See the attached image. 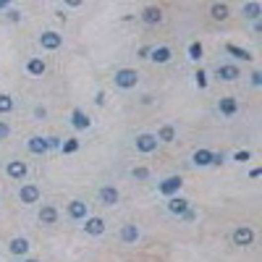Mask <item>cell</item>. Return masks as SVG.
<instances>
[{"instance_id":"30","label":"cell","mask_w":262,"mask_h":262,"mask_svg":"<svg viewBox=\"0 0 262 262\" xmlns=\"http://www.w3.org/2000/svg\"><path fill=\"white\" fill-rule=\"evenodd\" d=\"M194 79H196V84H199V87H207V73H204L202 68L194 73Z\"/></svg>"},{"instance_id":"14","label":"cell","mask_w":262,"mask_h":262,"mask_svg":"<svg viewBox=\"0 0 262 262\" xmlns=\"http://www.w3.org/2000/svg\"><path fill=\"white\" fill-rule=\"evenodd\" d=\"M26 147H29L32 155H45L48 152V142H45V136H32L29 142H26Z\"/></svg>"},{"instance_id":"10","label":"cell","mask_w":262,"mask_h":262,"mask_svg":"<svg viewBox=\"0 0 262 262\" xmlns=\"http://www.w3.org/2000/svg\"><path fill=\"white\" fill-rule=\"evenodd\" d=\"M215 76H218L220 81H236L239 79V68H236V66H218Z\"/></svg>"},{"instance_id":"41","label":"cell","mask_w":262,"mask_h":262,"mask_svg":"<svg viewBox=\"0 0 262 262\" xmlns=\"http://www.w3.org/2000/svg\"><path fill=\"white\" fill-rule=\"evenodd\" d=\"M24 262H40V260H24Z\"/></svg>"},{"instance_id":"20","label":"cell","mask_w":262,"mask_h":262,"mask_svg":"<svg viewBox=\"0 0 262 262\" xmlns=\"http://www.w3.org/2000/svg\"><path fill=\"white\" fill-rule=\"evenodd\" d=\"M157 144H160V142H173V139H176V129L171 126V124H165V126H160V131H157Z\"/></svg>"},{"instance_id":"31","label":"cell","mask_w":262,"mask_h":262,"mask_svg":"<svg viewBox=\"0 0 262 262\" xmlns=\"http://www.w3.org/2000/svg\"><path fill=\"white\" fill-rule=\"evenodd\" d=\"M249 157H252V155L247 152V149H241V152H236V155H233V160H236V163H247Z\"/></svg>"},{"instance_id":"36","label":"cell","mask_w":262,"mask_h":262,"mask_svg":"<svg viewBox=\"0 0 262 262\" xmlns=\"http://www.w3.org/2000/svg\"><path fill=\"white\" fill-rule=\"evenodd\" d=\"M223 163V152L220 155H212V165H220Z\"/></svg>"},{"instance_id":"32","label":"cell","mask_w":262,"mask_h":262,"mask_svg":"<svg viewBox=\"0 0 262 262\" xmlns=\"http://www.w3.org/2000/svg\"><path fill=\"white\" fill-rule=\"evenodd\" d=\"M48 142V149H61V139L58 136H50V139H45Z\"/></svg>"},{"instance_id":"19","label":"cell","mask_w":262,"mask_h":262,"mask_svg":"<svg viewBox=\"0 0 262 262\" xmlns=\"http://www.w3.org/2000/svg\"><path fill=\"white\" fill-rule=\"evenodd\" d=\"M241 13H244L249 21H260V16H262V5H260V3H244V5H241Z\"/></svg>"},{"instance_id":"9","label":"cell","mask_w":262,"mask_h":262,"mask_svg":"<svg viewBox=\"0 0 262 262\" xmlns=\"http://www.w3.org/2000/svg\"><path fill=\"white\" fill-rule=\"evenodd\" d=\"M142 21L149 24V26H152V24H160V21H163V11H160V8H155V5H147L144 11H142Z\"/></svg>"},{"instance_id":"18","label":"cell","mask_w":262,"mask_h":262,"mask_svg":"<svg viewBox=\"0 0 262 262\" xmlns=\"http://www.w3.org/2000/svg\"><path fill=\"white\" fill-rule=\"evenodd\" d=\"M173 58V53H171V48H152V53H149V61H155V63H168Z\"/></svg>"},{"instance_id":"12","label":"cell","mask_w":262,"mask_h":262,"mask_svg":"<svg viewBox=\"0 0 262 262\" xmlns=\"http://www.w3.org/2000/svg\"><path fill=\"white\" fill-rule=\"evenodd\" d=\"M68 215L73 220H84V218H87V204H84L81 199H73L68 204Z\"/></svg>"},{"instance_id":"33","label":"cell","mask_w":262,"mask_h":262,"mask_svg":"<svg viewBox=\"0 0 262 262\" xmlns=\"http://www.w3.org/2000/svg\"><path fill=\"white\" fill-rule=\"evenodd\" d=\"M8 134H11V126H8V124H3V121H0V139H5Z\"/></svg>"},{"instance_id":"21","label":"cell","mask_w":262,"mask_h":262,"mask_svg":"<svg viewBox=\"0 0 262 262\" xmlns=\"http://www.w3.org/2000/svg\"><path fill=\"white\" fill-rule=\"evenodd\" d=\"M121 239L126 241V244H131V241H136L139 239V228L134 226V223H129V226L121 228Z\"/></svg>"},{"instance_id":"4","label":"cell","mask_w":262,"mask_h":262,"mask_svg":"<svg viewBox=\"0 0 262 262\" xmlns=\"http://www.w3.org/2000/svg\"><path fill=\"white\" fill-rule=\"evenodd\" d=\"M184 186V181H181V176H171V179H165L163 184H160V194H165V196H173V194H179V189Z\"/></svg>"},{"instance_id":"1","label":"cell","mask_w":262,"mask_h":262,"mask_svg":"<svg viewBox=\"0 0 262 262\" xmlns=\"http://www.w3.org/2000/svg\"><path fill=\"white\" fill-rule=\"evenodd\" d=\"M136 81H139V73L134 68H121V71H116V87L131 89V87H136Z\"/></svg>"},{"instance_id":"16","label":"cell","mask_w":262,"mask_h":262,"mask_svg":"<svg viewBox=\"0 0 262 262\" xmlns=\"http://www.w3.org/2000/svg\"><path fill=\"white\" fill-rule=\"evenodd\" d=\"M71 124H73V129H89V124H92V121H89V116L87 113H84V110H73V113H71Z\"/></svg>"},{"instance_id":"27","label":"cell","mask_w":262,"mask_h":262,"mask_svg":"<svg viewBox=\"0 0 262 262\" xmlns=\"http://www.w3.org/2000/svg\"><path fill=\"white\" fill-rule=\"evenodd\" d=\"M11 110H13L11 95H0V113H11Z\"/></svg>"},{"instance_id":"35","label":"cell","mask_w":262,"mask_h":262,"mask_svg":"<svg viewBox=\"0 0 262 262\" xmlns=\"http://www.w3.org/2000/svg\"><path fill=\"white\" fill-rule=\"evenodd\" d=\"M252 84H255V87H260V84H262V73H260V71L252 73Z\"/></svg>"},{"instance_id":"13","label":"cell","mask_w":262,"mask_h":262,"mask_svg":"<svg viewBox=\"0 0 262 262\" xmlns=\"http://www.w3.org/2000/svg\"><path fill=\"white\" fill-rule=\"evenodd\" d=\"M55 220H58V210H55L53 204H45V207L40 210V223L42 226H53Z\"/></svg>"},{"instance_id":"39","label":"cell","mask_w":262,"mask_h":262,"mask_svg":"<svg viewBox=\"0 0 262 262\" xmlns=\"http://www.w3.org/2000/svg\"><path fill=\"white\" fill-rule=\"evenodd\" d=\"M149 53H152V48H142V50H139V55H142V58H147Z\"/></svg>"},{"instance_id":"37","label":"cell","mask_w":262,"mask_h":262,"mask_svg":"<svg viewBox=\"0 0 262 262\" xmlns=\"http://www.w3.org/2000/svg\"><path fill=\"white\" fill-rule=\"evenodd\" d=\"M66 5H71V8H79V5H81V0H66Z\"/></svg>"},{"instance_id":"6","label":"cell","mask_w":262,"mask_h":262,"mask_svg":"<svg viewBox=\"0 0 262 262\" xmlns=\"http://www.w3.org/2000/svg\"><path fill=\"white\" fill-rule=\"evenodd\" d=\"M61 42H63V37H61L58 32H45V34L40 37V45H42L45 50H58Z\"/></svg>"},{"instance_id":"5","label":"cell","mask_w":262,"mask_h":262,"mask_svg":"<svg viewBox=\"0 0 262 262\" xmlns=\"http://www.w3.org/2000/svg\"><path fill=\"white\" fill-rule=\"evenodd\" d=\"M136 149H139V152H155V149H157L155 134H139L136 136Z\"/></svg>"},{"instance_id":"15","label":"cell","mask_w":262,"mask_h":262,"mask_svg":"<svg viewBox=\"0 0 262 262\" xmlns=\"http://www.w3.org/2000/svg\"><path fill=\"white\" fill-rule=\"evenodd\" d=\"M84 231H87L89 236H100V233L105 231V223H102V218H87V223H84Z\"/></svg>"},{"instance_id":"11","label":"cell","mask_w":262,"mask_h":262,"mask_svg":"<svg viewBox=\"0 0 262 262\" xmlns=\"http://www.w3.org/2000/svg\"><path fill=\"white\" fill-rule=\"evenodd\" d=\"M8 249H11V255H26V252H29V239L16 236V239H11V244H8Z\"/></svg>"},{"instance_id":"25","label":"cell","mask_w":262,"mask_h":262,"mask_svg":"<svg viewBox=\"0 0 262 262\" xmlns=\"http://www.w3.org/2000/svg\"><path fill=\"white\" fill-rule=\"evenodd\" d=\"M210 13H212L215 21H223V18H228V5H226V3H215V5L210 8Z\"/></svg>"},{"instance_id":"8","label":"cell","mask_w":262,"mask_h":262,"mask_svg":"<svg viewBox=\"0 0 262 262\" xmlns=\"http://www.w3.org/2000/svg\"><path fill=\"white\" fill-rule=\"evenodd\" d=\"M168 212H171V215H181V218H184V215L189 212V202L181 199V196H171V202H168Z\"/></svg>"},{"instance_id":"23","label":"cell","mask_w":262,"mask_h":262,"mask_svg":"<svg viewBox=\"0 0 262 262\" xmlns=\"http://www.w3.org/2000/svg\"><path fill=\"white\" fill-rule=\"evenodd\" d=\"M192 160H194V165H212V152L210 149H196Z\"/></svg>"},{"instance_id":"29","label":"cell","mask_w":262,"mask_h":262,"mask_svg":"<svg viewBox=\"0 0 262 262\" xmlns=\"http://www.w3.org/2000/svg\"><path fill=\"white\" fill-rule=\"evenodd\" d=\"M61 149H63L66 155L76 152V149H79V139H68V142H63V144H61Z\"/></svg>"},{"instance_id":"34","label":"cell","mask_w":262,"mask_h":262,"mask_svg":"<svg viewBox=\"0 0 262 262\" xmlns=\"http://www.w3.org/2000/svg\"><path fill=\"white\" fill-rule=\"evenodd\" d=\"M134 176H136V179H147L149 171H147V168H134Z\"/></svg>"},{"instance_id":"24","label":"cell","mask_w":262,"mask_h":262,"mask_svg":"<svg viewBox=\"0 0 262 262\" xmlns=\"http://www.w3.org/2000/svg\"><path fill=\"white\" fill-rule=\"evenodd\" d=\"M26 71L34 73V76H42V73H45V61L42 58H32L29 63H26Z\"/></svg>"},{"instance_id":"38","label":"cell","mask_w":262,"mask_h":262,"mask_svg":"<svg viewBox=\"0 0 262 262\" xmlns=\"http://www.w3.org/2000/svg\"><path fill=\"white\" fill-rule=\"evenodd\" d=\"M260 173H262L260 168H252V171H249V176H252V179H260Z\"/></svg>"},{"instance_id":"7","label":"cell","mask_w":262,"mask_h":262,"mask_svg":"<svg viewBox=\"0 0 262 262\" xmlns=\"http://www.w3.org/2000/svg\"><path fill=\"white\" fill-rule=\"evenodd\" d=\"M18 196H21L24 204H34L37 199H40V189H37L34 184H24L21 192H18Z\"/></svg>"},{"instance_id":"28","label":"cell","mask_w":262,"mask_h":262,"mask_svg":"<svg viewBox=\"0 0 262 262\" xmlns=\"http://www.w3.org/2000/svg\"><path fill=\"white\" fill-rule=\"evenodd\" d=\"M202 53H204V50H202V45H199V42H192V45H189V58H192V61L199 63Z\"/></svg>"},{"instance_id":"17","label":"cell","mask_w":262,"mask_h":262,"mask_svg":"<svg viewBox=\"0 0 262 262\" xmlns=\"http://www.w3.org/2000/svg\"><path fill=\"white\" fill-rule=\"evenodd\" d=\"M5 173L11 176V179H24V176H26V163H21V160L8 163L5 165Z\"/></svg>"},{"instance_id":"3","label":"cell","mask_w":262,"mask_h":262,"mask_svg":"<svg viewBox=\"0 0 262 262\" xmlns=\"http://www.w3.org/2000/svg\"><path fill=\"white\" fill-rule=\"evenodd\" d=\"M100 204H105V207H116L118 204V189L116 186H102L100 189Z\"/></svg>"},{"instance_id":"2","label":"cell","mask_w":262,"mask_h":262,"mask_svg":"<svg viewBox=\"0 0 262 262\" xmlns=\"http://www.w3.org/2000/svg\"><path fill=\"white\" fill-rule=\"evenodd\" d=\"M252 241H255V231H252V228L241 226V228L233 231V244H236V247H249Z\"/></svg>"},{"instance_id":"40","label":"cell","mask_w":262,"mask_h":262,"mask_svg":"<svg viewBox=\"0 0 262 262\" xmlns=\"http://www.w3.org/2000/svg\"><path fill=\"white\" fill-rule=\"evenodd\" d=\"M3 8H8V3H5V0H0V11H3Z\"/></svg>"},{"instance_id":"22","label":"cell","mask_w":262,"mask_h":262,"mask_svg":"<svg viewBox=\"0 0 262 262\" xmlns=\"http://www.w3.org/2000/svg\"><path fill=\"white\" fill-rule=\"evenodd\" d=\"M236 110H239V102L233 100V97H223V100H220V113H223V116H233Z\"/></svg>"},{"instance_id":"26","label":"cell","mask_w":262,"mask_h":262,"mask_svg":"<svg viewBox=\"0 0 262 262\" xmlns=\"http://www.w3.org/2000/svg\"><path fill=\"white\" fill-rule=\"evenodd\" d=\"M226 50H228L231 55H236V58H241V61H249V58H252L249 50H241V48H236V45H226Z\"/></svg>"}]
</instances>
